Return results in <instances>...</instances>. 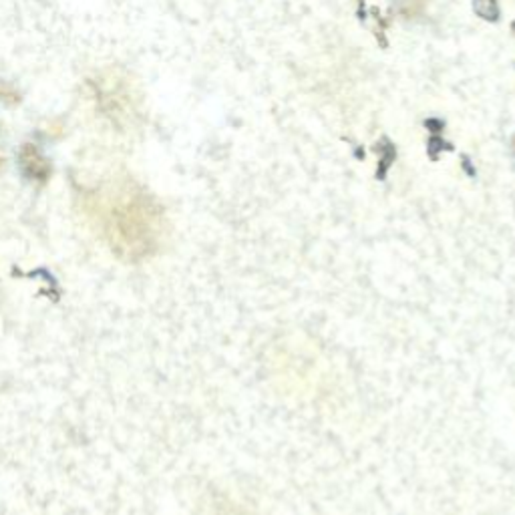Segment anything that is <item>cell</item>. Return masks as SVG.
<instances>
[{
    "instance_id": "5b68a950",
    "label": "cell",
    "mask_w": 515,
    "mask_h": 515,
    "mask_svg": "<svg viewBox=\"0 0 515 515\" xmlns=\"http://www.w3.org/2000/svg\"><path fill=\"white\" fill-rule=\"evenodd\" d=\"M358 19H360V21L366 19V11H364V9H358Z\"/></svg>"
},
{
    "instance_id": "277c9868",
    "label": "cell",
    "mask_w": 515,
    "mask_h": 515,
    "mask_svg": "<svg viewBox=\"0 0 515 515\" xmlns=\"http://www.w3.org/2000/svg\"><path fill=\"white\" fill-rule=\"evenodd\" d=\"M374 37H376V43L380 45V49H386V47H389V41H386V37H384V31H382V29H378V31L374 33Z\"/></svg>"
},
{
    "instance_id": "6da1fadb",
    "label": "cell",
    "mask_w": 515,
    "mask_h": 515,
    "mask_svg": "<svg viewBox=\"0 0 515 515\" xmlns=\"http://www.w3.org/2000/svg\"><path fill=\"white\" fill-rule=\"evenodd\" d=\"M473 9H475V13H477L481 19H485V21H497V19H499V9H497L495 0H475Z\"/></svg>"
},
{
    "instance_id": "7a4b0ae2",
    "label": "cell",
    "mask_w": 515,
    "mask_h": 515,
    "mask_svg": "<svg viewBox=\"0 0 515 515\" xmlns=\"http://www.w3.org/2000/svg\"><path fill=\"white\" fill-rule=\"evenodd\" d=\"M427 149H429V153H431L433 157H437V151H443V149L451 151V149H453V145H451V143H447V141H443L439 135H433V137L429 139V143H427Z\"/></svg>"
},
{
    "instance_id": "3957f363",
    "label": "cell",
    "mask_w": 515,
    "mask_h": 515,
    "mask_svg": "<svg viewBox=\"0 0 515 515\" xmlns=\"http://www.w3.org/2000/svg\"><path fill=\"white\" fill-rule=\"evenodd\" d=\"M425 127L429 129V131H433V133H441L443 129H445V123H443L441 119H433V117H431V119L425 121Z\"/></svg>"
}]
</instances>
